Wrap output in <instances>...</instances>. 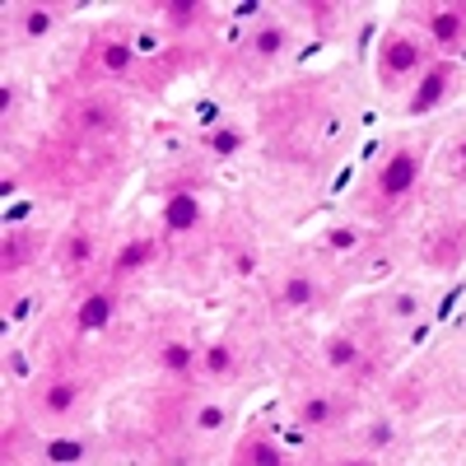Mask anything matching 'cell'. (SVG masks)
I'll return each mask as SVG.
<instances>
[{"mask_svg": "<svg viewBox=\"0 0 466 466\" xmlns=\"http://www.w3.org/2000/svg\"><path fill=\"white\" fill-rule=\"evenodd\" d=\"M420 173H424V159H420L415 149H392V154H387V159L378 164L373 187H378L382 201H401L406 191L420 182Z\"/></svg>", "mask_w": 466, "mask_h": 466, "instance_id": "cell-1", "label": "cell"}, {"mask_svg": "<svg viewBox=\"0 0 466 466\" xmlns=\"http://www.w3.org/2000/svg\"><path fill=\"white\" fill-rule=\"evenodd\" d=\"M424 66V47L406 33H387L382 47H378V80L382 85H401L406 75H415Z\"/></svg>", "mask_w": 466, "mask_h": 466, "instance_id": "cell-2", "label": "cell"}, {"mask_svg": "<svg viewBox=\"0 0 466 466\" xmlns=\"http://www.w3.org/2000/svg\"><path fill=\"white\" fill-rule=\"evenodd\" d=\"M448 98H452V75H448L443 66H430V70L420 75V85H415V94H410L406 112H410V116H424V112L443 107Z\"/></svg>", "mask_w": 466, "mask_h": 466, "instance_id": "cell-3", "label": "cell"}, {"mask_svg": "<svg viewBox=\"0 0 466 466\" xmlns=\"http://www.w3.org/2000/svg\"><path fill=\"white\" fill-rule=\"evenodd\" d=\"M201 219H206V206H201L197 191H187V187L168 191V201H164V233H191Z\"/></svg>", "mask_w": 466, "mask_h": 466, "instance_id": "cell-4", "label": "cell"}, {"mask_svg": "<svg viewBox=\"0 0 466 466\" xmlns=\"http://www.w3.org/2000/svg\"><path fill=\"white\" fill-rule=\"evenodd\" d=\"M112 318H116V294H112V289H89V294L80 299V308H75V327H80L85 336L103 331Z\"/></svg>", "mask_w": 466, "mask_h": 466, "instance_id": "cell-5", "label": "cell"}, {"mask_svg": "<svg viewBox=\"0 0 466 466\" xmlns=\"http://www.w3.org/2000/svg\"><path fill=\"white\" fill-rule=\"evenodd\" d=\"M248 52H252L257 61H280V56L289 52V28H285L280 19H266V24H257V33H252Z\"/></svg>", "mask_w": 466, "mask_h": 466, "instance_id": "cell-6", "label": "cell"}, {"mask_svg": "<svg viewBox=\"0 0 466 466\" xmlns=\"http://www.w3.org/2000/svg\"><path fill=\"white\" fill-rule=\"evenodd\" d=\"M461 37H466V5L430 10V43H439V47H457Z\"/></svg>", "mask_w": 466, "mask_h": 466, "instance_id": "cell-7", "label": "cell"}, {"mask_svg": "<svg viewBox=\"0 0 466 466\" xmlns=\"http://www.w3.org/2000/svg\"><path fill=\"white\" fill-rule=\"evenodd\" d=\"M318 294H322V285L308 276V270H289V276L280 280L276 303H280V308H308V303H318Z\"/></svg>", "mask_w": 466, "mask_h": 466, "instance_id": "cell-8", "label": "cell"}, {"mask_svg": "<svg viewBox=\"0 0 466 466\" xmlns=\"http://www.w3.org/2000/svg\"><path fill=\"white\" fill-rule=\"evenodd\" d=\"M149 261H154V238H131V243L116 248V257H112V276H116V280H127V276H136V270H145Z\"/></svg>", "mask_w": 466, "mask_h": 466, "instance_id": "cell-9", "label": "cell"}, {"mask_svg": "<svg viewBox=\"0 0 466 466\" xmlns=\"http://www.w3.org/2000/svg\"><path fill=\"white\" fill-rule=\"evenodd\" d=\"M159 15H164V24L173 33H187V28H197V24L210 19V5H201V0H164Z\"/></svg>", "mask_w": 466, "mask_h": 466, "instance_id": "cell-10", "label": "cell"}, {"mask_svg": "<svg viewBox=\"0 0 466 466\" xmlns=\"http://www.w3.org/2000/svg\"><path fill=\"white\" fill-rule=\"evenodd\" d=\"M159 369L173 373V378H187L201 369V350H191L187 340H164L159 345Z\"/></svg>", "mask_w": 466, "mask_h": 466, "instance_id": "cell-11", "label": "cell"}, {"mask_svg": "<svg viewBox=\"0 0 466 466\" xmlns=\"http://www.w3.org/2000/svg\"><path fill=\"white\" fill-rule=\"evenodd\" d=\"M75 406H80V382H75V378H56V382L43 387V410L52 420H66Z\"/></svg>", "mask_w": 466, "mask_h": 466, "instance_id": "cell-12", "label": "cell"}, {"mask_svg": "<svg viewBox=\"0 0 466 466\" xmlns=\"http://www.w3.org/2000/svg\"><path fill=\"white\" fill-rule=\"evenodd\" d=\"M33 252H37L33 233H5V243H0V270H5V276H15L19 266L33 261Z\"/></svg>", "mask_w": 466, "mask_h": 466, "instance_id": "cell-13", "label": "cell"}, {"mask_svg": "<svg viewBox=\"0 0 466 466\" xmlns=\"http://www.w3.org/2000/svg\"><path fill=\"white\" fill-rule=\"evenodd\" d=\"M233 466H289V457L270 439H248L238 452H233Z\"/></svg>", "mask_w": 466, "mask_h": 466, "instance_id": "cell-14", "label": "cell"}, {"mask_svg": "<svg viewBox=\"0 0 466 466\" xmlns=\"http://www.w3.org/2000/svg\"><path fill=\"white\" fill-rule=\"evenodd\" d=\"M56 24H61V10L56 5H24L19 10V33L24 37H47Z\"/></svg>", "mask_w": 466, "mask_h": 466, "instance_id": "cell-15", "label": "cell"}, {"mask_svg": "<svg viewBox=\"0 0 466 466\" xmlns=\"http://www.w3.org/2000/svg\"><path fill=\"white\" fill-rule=\"evenodd\" d=\"M201 369H206V378H228L233 369H238V350H233L228 340L206 345V350H201Z\"/></svg>", "mask_w": 466, "mask_h": 466, "instance_id": "cell-16", "label": "cell"}, {"mask_svg": "<svg viewBox=\"0 0 466 466\" xmlns=\"http://www.w3.org/2000/svg\"><path fill=\"white\" fill-rule=\"evenodd\" d=\"M89 443L85 439H52L47 448H43V457L52 461V466H85L89 461Z\"/></svg>", "mask_w": 466, "mask_h": 466, "instance_id": "cell-17", "label": "cell"}, {"mask_svg": "<svg viewBox=\"0 0 466 466\" xmlns=\"http://www.w3.org/2000/svg\"><path fill=\"white\" fill-rule=\"evenodd\" d=\"M98 66L107 70V75H131V66H136V47L131 43H116V37H112V43H98Z\"/></svg>", "mask_w": 466, "mask_h": 466, "instance_id": "cell-18", "label": "cell"}, {"mask_svg": "<svg viewBox=\"0 0 466 466\" xmlns=\"http://www.w3.org/2000/svg\"><path fill=\"white\" fill-rule=\"evenodd\" d=\"M336 420V401L331 397H303L299 401V424H303V430H327V424Z\"/></svg>", "mask_w": 466, "mask_h": 466, "instance_id": "cell-19", "label": "cell"}, {"mask_svg": "<svg viewBox=\"0 0 466 466\" xmlns=\"http://www.w3.org/2000/svg\"><path fill=\"white\" fill-rule=\"evenodd\" d=\"M360 355H364V350H360L355 336H331V340L322 345V360H327L331 369H355Z\"/></svg>", "mask_w": 466, "mask_h": 466, "instance_id": "cell-20", "label": "cell"}, {"mask_svg": "<svg viewBox=\"0 0 466 466\" xmlns=\"http://www.w3.org/2000/svg\"><path fill=\"white\" fill-rule=\"evenodd\" d=\"M243 145H248L243 127H215V131H206V149L215 154V159H228V154H238Z\"/></svg>", "mask_w": 466, "mask_h": 466, "instance_id": "cell-21", "label": "cell"}, {"mask_svg": "<svg viewBox=\"0 0 466 466\" xmlns=\"http://www.w3.org/2000/svg\"><path fill=\"white\" fill-rule=\"evenodd\" d=\"M75 122H80V131H112V127H116V112H112L107 103H94V98H89Z\"/></svg>", "mask_w": 466, "mask_h": 466, "instance_id": "cell-22", "label": "cell"}, {"mask_svg": "<svg viewBox=\"0 0 466 466\" xmlns=\"http://www.w3.org/2000/svg\"><path fill=\"white\" fill-rule=\"evenodd\" d=\"M191 424H197L201 434H219L224 424H228V410H224L219 401H201V406H197V415H191Z\"/></svg>", "mask_w": 466, "mask_h": 466, "instance_id": "cell-23", "label": "cell"}, {"mask_svg": "<svg viewBox=\"0 0 466 466\" xmlns=\"http://www.w3.org/2000/svg\"><path fill=\"white\" fill-rule=\"evenodd\" d=\"M364 443H369L373 452H382V448H392V443H397V424H392V420H373L369 430H364Z\"/></svg>", "mask_w": 466, "mask_h": 466, "instance_id": "cell-24", "label": "cell"}, {"mask_svg": "<svg viewBox=\"0 0 466 466\" xmlns=\"http://www.w3.org/2000/svg\"><path fill=\"white\" fill-rule=\"evenodd\" d=\"M420 308H424V303H420V294H406V289L387 299V313H392L397 322H410V318H420Z\"/></svg>", "mask_w": 466, "mask_h": 466, "instance_id": "cell-25", "label": "cell"}, {"mask_svg": "<svg viewBox=\"0 0 466 466\" xmlns=\"http://www.w3.org/2000/svg\"><path fill=\"white\" fill-rule=\"evenodd\" d=\"M89 257H94V238H89V233H70V238H66V261L85 266Z\"/></svg>", "mask_w": 466, "mask_h": 466, "instance_id": "cell-26", "label": "cell"}, {"mask_svg": "<svg viewBox=\"0 0 466 466\" xmlns=\"http://www.w3.org/2000/svg\"><path fill=\"white\" fill-rule=\"evenodd\" d=\"M327 248H331V252H350V248H360V228H331V233H327Z\"/></svg>", "mask_w": 466, "mask_h": 466, "instance_id": "cell-27", "label": "cell"}, {"mask_svg": "<svg viewBox=\"0 0 466 466\" xmlns=\"http://www.w3.org/2000/svg\"><path fill=\"white\" fill-rule=\"evenodd\" d=\"M308 15H313L318 24H331V19H336V5H327V0H313V5H308Z\"/></svg>", "mask_w": 466, "mask_h": 466, "instance_id": "cell-28", "label": "cell"}, {"mask_svg": "<svg viewBox=\"0 0 466 466\" xmlns=\"http://www.w3.org/2000/svg\"><path fill=\"white\" fill-rule=\"evenodd\" d=\"M15 112V85L5 80V85H0V116H10Z\"/></svg>", "mask_w": 466, "mask_h": 466, "instance_id": "cell-29", "label": "cell"}, {"mask_svg": "<svg viewBox=\"0 0 466 466\" xmlns=\"http://www.w3.org/2000/svg\"><path fill=\"white\" fill-rule=\"evenodd\" d=\"M452 164H457V173H466V140L457 145V154H452Z\"/></svg>", "mask_w": 466, "mask_h": 466, "instance_id": "cell-30", "label": "cell"}, {"mask_svg": "<svg viewBox=\"0 0 466 466\" xmlns=\"http://www.w3.org/2000/svg\"><path fill=\"white\" fill-rule=\"evenodd\" d=\"M336 466H373V457H340Z\"/></svg>", "mask_w": 466, "mask_h": 466, "instance_id": "cell-31", "label": "cell"}]
</instances>
